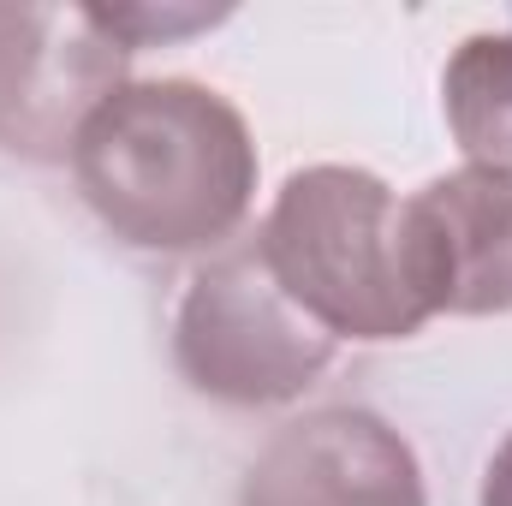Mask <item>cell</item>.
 I'll return each instance as SVG.
<instances>
[{"label": "cell", "mask_w": 512, "mask_h": 506, "mask_svg": "<svg viewBox=\"0 0 512 506\" xmlns=\"http://www.w3.org/2000/svg\"><path fill=\"white\" fill-rule=\"evenodd\" d=\"M72 179L131 251H221L256 203V143L221 90L131 78L84 120Z\"/></svg>", "instance_id": "6da1fadb"}, {"label": "cell", "mask_w": 512, "mask_h": 506, "mask_svg": "<svg viewBox=\"0 0 512 506\" xmlns=\"http://www.w3.org/2000/svg\"><path fill=\"white\" fill-rule=\"evenodd\" d=\"M274 286L334 340H411L429 310L411 286L399 197L370 167H298L256 233Z\"/></svg>", "instance_id": "7a4b0ae2"}, {"label": "cell", "mask_w": 512, "mask_h": 506, "mask_svg": "<svg viewBox=\"0 0 512 506\" xmlns=\"http://www.w3.org/2000/svg\"><path fill=\"white\" fill-rule=\"evenodd\" d=\"M173 364L203 399L221 405H292L334 364V334H322L268 274L262 251L227 245L209 256L173 316Z\"/></svg>", "instance_id": "3957f363"}, {"label": "cell", "mask_w": 512, "mask_h": 506, "mask_svg": "<svg viewBox=\"0 0 512 506\" xmlns=\"http://www.w3.org/2000/svg\"><path fill=\"white\" fill-rule=\"evenodd\" d=\"M131 48L96 6L0 0V149L24 161H72L84 120L126 90Z\"/></svg>", "instance_id": "277c9868"}, {"label": "cell", "mask_w": 512, "mask_h": 506, "mask_svg": "<svg viewBox=\"0 0 512 506\" xmlns=\"http://www.w3.org/2000/svg\"><path fill=\"white\" fill-rule=\"evenodd\" d=\"M239 506H429L411 441L364 405L286 423L239 489Z\"/></svg>", "instance_id": "5b68a950"}, {"label": "cell", "mask_w": 512, "mask_h": 506, "mask_svg": "<svg viewBox=\"0 0 512 506\" xmlns=\"http://www.w3.org/2000/svg\"><path fill=\"white\" fill-rule=\"evenodd\" d=\"M411 286L429 316L512 310V179L459 167L399 203Z\"/></svg>", "instance_id": "8992f818"}, {"label": "cell", "mask_w": 512, "mask_h": 506, "mask_svg": "<svg viewBox=\"0 0 512 506\" xmlns=\"http://www.w3.org/2000/svg\"><path fill=\"white\" fill-rule=\"evenodd\" d=\"M441 108L447 131L465 149L471 167L507 173L512 179V36L477 30L453 48L441 72Z\"/></svg>", "instance_id": "52a82bcc"}, {"label": "cell", "mask_w": 512, "mask_h": 506, "mask_svg": "<svg viewBox=\"0 0 512 506\" xmlns=\"http://www.w3.org/2000/svg\"><path fill=\"white\" fill-rule=\"evenodd\" d=\"M96 18H102L131 54H137V48H149L155 36L173 42V36H191V30L221 24L227 6H96Z\"/></svg>", "instance_id": "ba28073f"}, {"label": "cell", "mask_w": 512, "mask_h": 506, "mask_svg": "<svg viewBox=\"0 0 512 506\" xmlns=\"http://www.w3.org/2000/svg\"><path fill=\"white\" fill-rule=\"evenodd\" d=\"M483 506H512V435L495 447V459L483 471Z\"/></svg>", "instance_id": "9c48e42d"}]
</instances>
